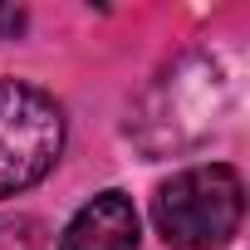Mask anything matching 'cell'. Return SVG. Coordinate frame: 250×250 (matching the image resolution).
<instances>
[{"mask_svg": "<svg viewBox=\"0 0 250 250\" xmlns=\"http://www.w3.org/2000/svg\"><path fill=\"white\" fill-rule=\"evenodd\" d=\"M245 191L235 167L211 162V167H187L172 182L157 187L152 196V221L172 250H221L240 230Z\"/></svg>", "mask_w": 250, "mask_h": 250, "instance_id": "1", "label": "cell"}, {"mask_svg": "<svg viewBox=\"0 0 250 250\" xmlns=\"http://www.w3.org/2000/svg\"><path fill=\"white\" fill-rule=\"evenodd\" d=\"M64 152V108L20 79H0V201L54 172Z\"/></svg>", "mask_w": 250, "mask_h": 250, "instance_id": "2", "label": "cell"}, {"mask_svg": "<svg viewBox=\"0 0 250 250\" xmlns=\"http://www.w3.org/2000/svg\"><path fill=\"white\" fill-rule=\"evenodd\" d=\"M59 250H138V211L123 191H98L59 235Z\"/></svg>", "mask_w": 250, "mask_h": 250, "instance_id": "3", "label": "cell"}, {"mask_svg": "<svg viewBox=\"0 0 250 250\" xmlns=\"http://www.w3.org/2000/svg\"><path fill=\"white\" fill-rule=\"evenodd\" d=\"M15 25H20V15H15V10H0V35H5V30H15Z\"/></svg>", "mask_w": 250, "mask_h": 250, "instance_id": "4", "label": "cell"}]
</instances>
